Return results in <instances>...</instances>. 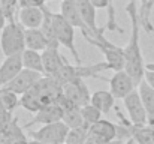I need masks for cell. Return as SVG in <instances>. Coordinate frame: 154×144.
<instances>
[{"label":"cell","mask_w":154,"mask_h":144,"mask_svg":"<svg viewBox=\"0 0 154 144\" xmlns=\"http://www.w3.org/2000/svg\"><path fill=\"white\" fill-rule=\"evenodd\" d=\"M138 90L141 99L144 102V107L147 110V116H148V125L154 126V87L150 86L145 80H142L138 84Z\"/></svg>","instance_id":"cell-19"},{"label":"cell","mask_w":154,"mask_h":144,"mask_svg":"<svg viewBox=\"0 0 154 144\" xmlns=\"http://www.w3.org/2000/svg\"><path fill=\"white\" fill-rule=\"evenodd\" d=\"M20 105H21L24 110H27V111H30V113H33V114L44 107L42 102H41L39 92H38V89H36V84H35L30 90H27L24 95H21V98H20Z\"/></svg>","instance_id":"cell-23"},{"label":"cell","mask_w":154,"mask_h":144,"mask_svg":"<svg viewBox=\"0 0 154 144\" xmlns=\"http://www.w3.org/2000/svg\"><path fill=\"white\" fill-rule=\"evenodd\" d=\"M90 135L102 140L106 143H112V144H118L117 140V125L109 122V120H99L93 125H90Z\"/></svg>","instance_id":"cell-18"},{"label":"cell","mask_w":154,"mask_h":144,"mask_svg":"<svg viewBox=\"0 0 154 144\" xmlns=\"http://www.w3.org/2000/svg\"><path fill=\"white\" fill-rule=\"evenodd\" d=\"M0 48L3 56L21 54L26 50V29L15 21H8L0 36Z\"/></svg>","instance_id":"cell-3"},{"label":"cell","mask_w":154,"mask_h":144,"mask_svg":"<svg viewBox=\"0 0 154 144\" xmlns=\"http://www.w3.org/2000/svg\"><path fill=\"white\" fill-rule=\"evenodd\" d=\"M23 59L21 54L6 56L3 63L0 65V87L6 86L11 80H14L23 69Z\"/></svg>","instance_id":"cell-16"},{"label":"cell","mask_w":154,"mask_h":144,"mask_svg":"<svg viewBox=\"0 0 154 144\" xmlns=\"http://www.w3.org/2000/svg\"><path fill=\"white\" fill-rule=\"evenodd\" d=\"M47 0H20V8L23 6H38V8H42L45 6Z\"/></svg>","instance_id":"cell-29"},{"label":"cell","mask_w":154,"mask_h":144,"mask_svg":"<svg viewBox=\"0 0 154 144\" xmlns=\"http://www.w3.org/2000/svg\"><path fill=\"white\" fill-rule=\"evenodd\" d=\"M64 144H67V143H64Z\"/></svg>","instance_id":"cell-36"},{"label":"cell","mask_w":154,"mask_h":144,"mask_svg":"<svg viewBox=\"0 0 154 144\" xmlns=\"http://www.w3.org/2000/svg\"><path fill=\"white\" fill-rule=\"evenodd\" d=\"M147 2H148V0H139V20H142V18H144V15H145Z\"/></svg>","instance_id":"cell-30"},{"label":"cell","mask_w":154,"mask_h":144,"mask_svg":"<svg viewBox=\"0 0 154 144\" xmlns=\"http://www.w3.org/2000/svg\"><path fill=\"white\" fill-rule=\"evenodd\" d=\"M69 129L70 128L63 120H60L48 125H42L38 131L32 132V138L44 144H64Z\"/></svg>","instance_id":"cell-6"},{"label":"cell","mask_w":154,"mask_h":144,"mask_svg":"<svg viewBox=\"0 0 154 144\" xmlns=\"http://www.w3.org/2000/svg\"><path fill=\"white\" fill-rule=\"evenodd\" d=\"M126 12L130 20L132 32H130L127 45L123 47L124 59H126L124 69L132 75L135 83L139 84L144 80V75L147 71V63L144 62L142 50H141V44H139V32H141L142 26H141V20H139V9H138L135 0H129V3L126 6Z\"/></svg>","instance_id":"cell-1"},{"label":"cell","mask_w":154,"mask_h":144,"mask_svg":"<svg viewBox=\"0 0 154 144\" xmlns=\"http://www.w3.org/2000/svg\"><path fill=\"white\" fill-rule=\"evenodd\" d=\"M115 114L120 123L126 125L132 134V138L139 144H154V126L153 125H136L130 119H126L118 107H115Z\"/></svg>","instance_id":"cell-9"},{"label":"cell","mask_w":154,"mask_h":144,"mask_svg":"<svg viewBox=\"0 0 154 144\" xmlns=\"http://www.w3.org/2000/svg\"><path fill=\"white\" fill-rule=\"evenodd\" d=\"M94 107H97L103 114H109L112 108H115L114 102H115V96L111 93V90H97L91 95L90 101Z\"/></svg>","instance_id":"cell-22"},{"label":"cell","mask_w":154,"mask_h":144,"mask_svg":"<svg viewBox=\"0 0 154 144\" xmlns=\"http://www.w3.org/2000/svg\"><path fill=\"white\" fill-rule=\"evenodd\" d=\"M6 24H8V18H6V15H5L3 9H0V30H3Z\"/></svg>","instance_id":"cell-32"},{"label":"cell","mask_w":154,"mask_h":144,"mask_svg":"<svg viewBox=\"0 0 154 144\" xmlns=\"http://www.w3.org/2000/svg\"><path fill=\"white\" fill-rule=\"evenodd\" d=\"M126 144H139V143H136L133 138H130V140H127V141H126Z\"/></svg>","instance_id":"cell-33"},{"label":"cell","mask_w":154,"mask_h":144,"mask_svg":"<svg viewBox=\"0 0 154 144\" xmlns=\"http://www.w3.org/2000/svg\"><path fill=\"white\" fill-rule=\"evenodd\" d=\"M50 47V42L41 29H26V48L44 51Z\"/></svg>","instance_id":"cell-20"},{"label":"cell","mask_w":154,"mask_h":144,"mask_svg":"<svg viewBox=\"0 0 154 144\" xmlns=\"http://www.w3.org/2000/svg\"><path fill=\"white\" fill-rule=\"evenodd\" d=\"M21 59H23V66L26 69H32V71H36V72H41V74L45 75L44 60H42V53L41 51L26 48L21 53Z\"/></svg>","instance_id":"cell-21"},{"label":"cell","mask_w":154,"mask_h":144,"mask_svg":"<svg viewBox=\"0 0 154 144\" xmlns=\"http://www.w3.org/2000/svg\"><path fill=\"white\" fill-rule=\"evenodd\" d=\"M63 119V108L60 104H48L44 105L39 111L35 113L33 119L24 125V128H30L33 125H48L54 122H60Z\"/></svg>","instance_id":"cell-14"},{"label":"cell","mask_w":154,"mask_h":144,"mask_svg":"<svg viewBox=\"0 0 154 144\" xmlns=\"http://www.w3.org/2000/svg\"><path fill=\"white\" fill-rule=\"evenodd\" d=\"M144 80L154 87V63H147V71L144 75Z\"/></svg>","instance_id":"cell-28"},{"label":"cell","mask_w":154,"mask_h":144,"mask_svg":"<svg viewBox=\"0 0 154 144\" xmlns=\"http://www.w3.org/2000/svg\"><path fill=\"white\" fill-rule=\"evenodd\" d=\"M52 24H54V32H55L58 44L70 51V54L73 56L76 63H81L79 53L75 47V27L60 12L58 14L52 12Z\"/></svg>","instance_id":"cell-4"},{"label":"cell","mask_w":154,"mask_h":144,"mask_svg":"<svg viewBox=\"0 0 154 144\" xmlns=\"http://www.w3.org/2000/svg\"><path fill=\"white\" fill-rule=\"evenodd\" d=\"M63 95L79 107L87 105L91 101V93H90L84 78H76V80H72V81L63 84Z\"/></svg>","instance_id":"cell-11"},{"label":"cell","mask_w":154,"mask_h":144,"mask_svg":"<svg viewBox=\"0 0 154 144\" xmlns=\"http://www.w3.org/2000/svg\"><path fill=\"white\" fill-rule=\"evenodd\" d=\"M60 14H61L75 29H79V30L82 32V36H84V38L93 36V32L88 29V26H87L85 21L82 20V17H81V14H79V9H78L75 0H61V3H60Z\"/></svg>","instance_id":"cell-12"},{"label":"cell","mask_w":154,"mask_h":144,"mask_svg":"<svg viewBox=\"0 0 154 144\" xmlns=\"http://www.w3.org/2000/svg\"><path fill=\"white\" fill-rule=\"evenodd\" d=\"M81 113H82V117H84L85 123H88V125H93V123L99 122L103 114L102 111L97 107H94L91 102L87 104V105H82L81 107Z\"/></svg>","instance_id":"cell-26"},{"label":"cell","mask_w":154,"mask_h":144,"mask_svg":"<svg viewBox=\"0 0 154 144\" xmlns=\"http://www.w3.org/2000/svg\"><path fill=\"white\" fill-rule=\"evenodd\" d=\"M76 2V6L79 9V14L82 17V20L85 21V24L88 26V29L93 32V38L99 39L100 36L105 35V30H106V26L99 27L97 26V20H96V11L97 8L90 2V0H75Z\"/></svg>","instance_id":"cell-13"},{"label":"cell","mask_w":154,"mask_h":144,"mask_svg":"<svg viewBox=\"0 0 154 144\" xmlns=\"http://www.w3.org/2000/svg\"><path fill=\"white\" fill-rule=\"evenodd\" d=\"M111 69L108 62H100V63H94V65H88V66H84L82 63H76V65H70L69 62L66 65H63V68L57 72V75L54 77L61 86L72 81V80H76V78H99L100 80V75L99 72L103 71H108Z\"/></svg>","instance_id":"cell-2"},{"label":"cell","mask_w":154,"mask_h":144,"mask_svg":"<svg viewBox=\"0 0 154 144\" xmlns=\"http://www.w3.org/2000/svg\"><path fill=\"white\" fill-rule=\"evenodd\" d=\"M18 23L24 27V29H41L42 23H44V6L38 8V6H23L18 8Z\"/></svg>","instance_id":"cell-15"},{"label":"cell","mask_w":154,"mask_h":144,"mask_svg":"<svg viewBox=\"0 0 154 144\" xmlns=\"http://www.w3.org/2000/svg\"><path fill=\"white\" fill-rule=\"evenodd\" d=\"M84 39H85L90 45L99 48V50L102 51L103 56H105V60L108 62L109 68H111L114 72L124 69L126 59H124V50L121 47L114 45L111 41H108V39L105 38V35L100 36L99 39H96V38H93V36H87V38H84Z\"/></svg>","instance_id":"cell-5"},{"label":"cell","mask_w":154,"mask_h":144,"mask_svg":"<svg viewBox=\"0 0 154 144\" xmlns=\"http://www.w3.org/2000/svg\"><path fill=\"white\" fill-rule=\"evenodd\" d=\"M42 77H44V74H41V72H36V71L23 68L21 72L14 80H11L6 86H3V87L8 89V90H12L17 95L21 96V95H24L27 90H30Z\"/></svg>","instance_id":"cell-10"},{"label":"cell","mask_w":154,"mask_h":144,"mask_svg":"<svg viewBox=\"0 0 154 144\" xmlns=\"http://www.w3.org/2000/svg\"><path fill=\"white\" fill-rule=\"evenodd\" d=\"M154 9V0H148L147 2V9H145V15L144 18L141 20V26L142 29L147 32V33H153L154 32V27L151 24V12Z\"/></svg>","instance_id":"cell-27"},{"label":"cell","mask_w":154,"mask_h":144,"mask_svg":"<svg viewBox=\"0 0 154 144\" xmlns=\"http://www.w3.org/2000/svg\"><path fill=\"white\" fill-rule=\"evenodd\" d=\"M20 95H17L12 90H8L5 87H0V105L6 113H12L14 108L20 105Z\"/></svg>","instance_id":"cell-24"},{"label":"cell","mask_w":154,"mask_h":144,"mask_svg":"<svg viewBox=\"0 0 154 144\" xmlns=\"http://www.w3.org/2000/svg\"><path fill=\"white\" fill-rule=\"evenodd\" d=\"M47 2H52V0H47Z\"/></svg>","instance_id":"cell-35"},{"label":"cell","mask_w":154,"mask_h":144,"mask_svg":"<svg viewBox=\"0 0 154 144\" xmlns=\"http://www.w3.org/2000/svg\"><path fill=\"white\" fill-rule=\"evenodd\" d=\"M0 8H2V2H0Z\"/></svg>","instance_id":"cell-34"},{"label":"cell","mask_w":154,"mask_h":144,"mask_svg":"<svg viewBox=\"0 0 154 144\" xmlns=\"http://www.w3.org/2000/svg\"><path fill=\"white\" fill-rule=\"evenodd\" d=\"M42 60H44V69L45 75L55 77L57 72L63 68V65L67 63L66 57L60 54L58 47H48L42 51Z\"/></svg>","instance_id":"cell-17"},{"label":"cell","mask_w":154,"mask_h":144,"mask_svg":"<svg viewBox=\"0 0 154 144\" xmlns=\"http://www.w3.org/2000/svg\"><path fill=\"white\" fill-rule=\"evenodd\" d=\"M124 108L129 114V119L136 123V125H147L148 123V116H147V110L144 107V102L141 99L139 90L135 89L133 92H130L129 95L123 99Z\"/></svg>","instance_id":"cell-8"},{"label":"cell","mask_w":154,"mask_h":144,"mask_svg":"<svg viewBox=\"0 0 154 144\" xmlns=\"http://www.w3.org/2000/svg\"><path fill=\"white\" fill-rule=\"evenodd\" d=\"M100 80L109 83V90L115 96V99H124L130 92H133L138 87V84L135 83V80L132 78V75L126 69L115 71V74L111 78L100 77Z\"/></svg>","instance_id":"cell-7"},{"label":"cell","mask_w":154,"mask_h":144,"mask_svg":"<svg viewBox=\"0 0 154 144\" xmlns=\"http://www.w3.org/2000/svg\"><path fill=\"white\" fill-rule=\"evenodd\" d=\"M88 135H90V125L85 123V125H82V126L69 129L66 143L67 144H85Z\"/></svg>","instance_id":"cell-25"},{"label":"cell","mask_w":154,"mask_h":144,"mask_svg":"<svg viewBox=\"0 0 154 144\" xmlns=\"http://www.w3.org/2000/svg\"><path fill=\"white\" fill-rule=\"evenodd\" d=\"M85 144H112V143H106V141H102V140H97V138H94V137L88 135V138H87V141H85Z\"/></svg>","instance_id":"cell-31"}]
</instances>
